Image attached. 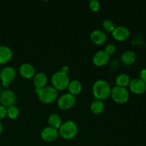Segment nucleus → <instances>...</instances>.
<instances>
[{"instance_id": "nucleus-23", "label": "nucleus", "mask_w": 146, "mask_h": 146, "mask_svg": "<svg viewBox=\"0 0 146 146\" xmlns=\"http://www.w3.org/2000/svg\"><path fill=\"white\" fill-rule=\"evenodd\" d=\"M103 27L105 29V31L111 33H112L115 28L113 22L109 19H106L103 21Z\"/></svg>"}, {"instance_id": "nucleus-16", "label": "nucleus", "mask_w": 146, "mask_h": 146, "mask_svg": "<svg viewBox=\"0 0 146 146\" xmlns=\"http://www.w3.org/2000/svg\"><path fill=\"white\" fill-rule=\"evenodd\" d=\"M12 51L7 46H0V64H4L11 60Z\"/></svg>"}, {"instance_id": "nucleus-18", "label": "nucleus", "mask_w": 146, "mask_h": 146, "mask_svg": "<svg viewBox=\"0 0 146 146\" xmlns=\"http://www.w3.org/2000/svg\"><path fill=\"white\" fill-rule=\"evenodd\" d=\"M67 88H68L70 94L75 96L81 93V90H82V86L78 80H73V81H70Z\"/></svg>"}, {"instance_id": "nucleus-12", "label": "nucleus", "mask_w": 146, "mask_h": 146, "mask_svg": "<svg viewBox=\"0 0 146 146\" xmlns=\"http://www.w3.org/2000/svg\"><path fill=\"white\" fill-rule=\"evenodd\" d=\"M110 60V56L104 50H101L96 53L93 56V63L97 66L106 65Z\"/></svg>"}, {"instance_id": "nucleus-19", "label": "nucleus", "mask_w": 146, "mask_h": 146, "mask_svg": "<svg viewBox=\"0 0 146 146\" xmlns=\"http://www.w3.org/2000/svg\"><path fill=\"white\" fill-rule=\"evenodd\" d=\"M48 123L50 126L56 128V129H58L61 124H62L61 117L58 114L56 113H52L51 115H49L48 118Z\"/></svg>"}, {"instance_id": "nucleus-25", "label": "nucleus", "mask_w": 146, "mask_h": 146, "mask_svg": "<svg viewBox=\"0 0 146 146\" xmlns=\"http://www.w3.org/2000/svg\"><path fill=\"white\" fill-rule=\"evenodd\" d=\"M104 51L107 53L109 56H111V54H114L115 52V46L112 44H109L106 46L105 50Z\"/></svg>"}, {"instance_id": "nucleus-5", "label": "nucleus", "mask_w": 146, "mask_h": 146, "mask_svg": "<svg viewBox=\"0 0 146 146\" xmlns=\"http://www.w3.org/2000/svg\"><path fill=\"white\" fill-rule=\"evenodd\" d=\"M111 96L115 103L125 104L129 99V93L125 88L115 86L111 89Z\"/></svg>"}, {"instance_id": "nucleus-30", "label": "nucleus", "mask_w": 146, "mask_h": 146, "mask_svg": "<svg viewBox=\"0 0 146 146\" xmlns=\"http://www.w3.org/2000/svg\"><path fill=\"white\" fill-rule=\"evenodd\" d=\"M1 86H0V94H1Z\"/></svg>"}, {"instance_id": "nucleus-15", "label": "nucleus", "mask_w": 146, "mask_h": 146, "mask_svg": "<svg viewBox=\"0 0 146 146\" xmlns=\"http://www.w3.org/2000/svg\"><path fill=\"white\" fill-rule=\"evenodd\" d=\"M47 81H48V78H47L46 75L42 72L36 74L34 76V80H33V83H34L36 90L44 88L45 86L46 85Z\"/></svg>"}, {"instance_id": "nucleus-17", "label": "nucleus", "mask_w": 146, "mask_h": 146, "mask_svg": "<svg viewBox=\"0 0 146 146\" xmlns=\"http://www.w3.org/2000/svg\"><path fill=\"white\" fill-rule=\"evenodd\" d=\"M123 64L130 66L133 64L136 61V55L132 51H126L122 54L121 56Z\"/></svg>"}, {"instance_id": "nucleus-21", "label": "nucleus", "mask_w": 146, "mask_h": 146, "mask_svg": "<svg viewBox=\"0 0 146 146\" xmlns=\"http://www.w3.org/2000/svg\"><path fill=\"white\" fill-rule=\"evenodd\" d=\"M104 104L102 101L100 100H96L93 101L92 104L91 105V110L95 114H100L104 111Z\"/></svg>"}, {"instance_id": "nucleus-7", "label": "nucleus", "mask_w": 146, "mask_h": 146, "mask_svg": "<svg viewBox=\"0 0 146 146\" xmlns=\"http://www.w3.org/2000/svg\"><path fill=\"white\" fill-rule=\"evenodd\" d=\"M16 101V95L11 90H4L0 94V104L5 108L14 106Z\"/></svg>"}, {"instance_id": "nucleus-2", "label": "nucleus", "mask_w": 146, "mask_h": 146, "mask_svg": "<svg viewBox=\"0 0 146 146\" xmlns=\"http://www.w3.org/2000/svg\"><path fill=\"white\" fill-rule=\"evenodd\" d=\"M78 133V126L75 122L72 121H68L63 123L58 128V134L64 139H73Z\"/></svg>"}, {"instance_id": "nucleus-10", "label": "nucleus", "mask_w": 146, "mask_h": 146, "mask_svg": "<svg viewBox=\"0 0 146 146\" xmlns=\"http://www.w3.org/2000/svg\"><path fill=\"white\" fill-rule=\"evenodd\" d=\"M129 29L127 27L120 26V27H115V29L112 32V36L116 41H126L130 36Z\"/></svg>"}, {"instance_id": "nucleus-6", "label": "nucleus", "mask_w": 146, "mask_h": 146, "mask_svg": "<svg viewBox=\"0 0 146 146\" xmlns=\"http://www.w3.org/2000/svg\"><path fill=\"white\" fill-rule=\"evenodd\" d=\"M16 76L17 72L13 67H4L0 72V79L1 80L2 85L4 87H8L9 85L15 79Z\"/></svg>"}, {"instance_id": "nucleus-27", "label": "nucleus", "mask_w": 146, "mask_h": 146, "mask_svg": "<svg viewBox=\"0 0 146 146\" xmlns=\"http://www.w3.org/2000/svg\"><path fill=\"white\" fill-rule=\"evenodd\" d=\"M140 76H141L140 78H141L145 84H146V69H143L141 71Z\"/></svg>"}, {"instance_id": "nucleus-28", "label": "nucleus", "mask_w": 146, "mask_h": 146, "mask_svg": "<svg viewBox=\"0 0 146 146\" xmlns=\"http://www.w3.org/2000/svg\"><path fill=\"white\" fill-rule=\"evenodd\" d=\"M61 71H63L64 73H65V74H68V71H69V68H68V67L67 66H63L62 68H61Z\"/></svg>"}, {"instance_id": "nucleus-14", "label": "nucleus", "mask_w": 146, "mask_h": 146, "mask_svg": "<svg viewBox=\"0 0 146 146\" xmlns=\"http://www.w3.org/2000/svg\"><path fill=\"white\" fill-rule=\"evenodd\" d=\"M91 39L96 45H101L106 41V34L103 31L99 29H96L91 32Z\"/></svg>"}, {"instance_id": "nucleus-4", "label": "nucleus", "mask_w": 146, "mask_h": 146, "mask_svg": "<svg viewBox=\"0 0 146 146\" xmlns=\"http://www.w3.org/2000/svg\"><path fill=\"white\" fill-rule=\"evenodd\" d=\"M51 83L54 86V88H55L56 89L63 91L68 88V86L70 83L69 77L68 74H65L60 70L53 74L51 77Z\"/></svg>"}, {"instance_id": "nucleus-3", "label": "nucleus", "mask_w": 146, "mask_h": 146, "mask_svg": "<svg viewBox=\"0 0 146 146\" xmlns=\"http://www.w3.org/2000/svg\"><path fill=\"white\" fill-rule=\"evenodd\" d=\"M38 99L44 104H51L58 97V91L51 86H45L41 89L36 90Z\"/></svg>"}, {"instance_id": "nucleus-29", "label": "nucleus", "mask_w": 146, "mask_h": 146, "mask_svg": "<svg viewBox=\"0 0 146 146\" xmlns=\"http://www.w3.org/2000/svg\"><path fill=\"white\" fill-rule=\"evenodd\" d=\"M2 131H3V125H2V123H1V122L0 121V134L1 133Z\"/></svg>"}, {"instance_id": "nucleus-8", "label": "nucleus", "mask_w": 146, "mask_h": 146, "mask_svg": "<svg viewBox=\"0 0 146 146\" xmlns=\"http://www.w3.org/2000/svg\"><path fill=\"white\" fill-rule=\"evenodd\" d=\"M76 104V98L70 94H66L61 96L58 100V106L60 109L68 110L72 108Z\"/></svg>"}, {"instance_id": "nucleus-11", "label": "nucleus", "mask_w": 146, "mask_h": 146, "mask_svg": "<svg viewBox=\"0 0 146 146\" xmlns=\"http://www.w3.org/2000/svg\"><path fill=\"white\" fill-rule=\"evenodd\" d=\"M130 90L133 94H143L146 91V84L143 82L141 78H134L131 80L129 84Z\"/></svg>"}, {"instance_id": "nucleus-1", "label": "nucleus", "mask_w": 146, "mask_h": 146, "mask_svg": "<svg viewBox=\"0 0 146 146\" xmlns=\"http://www.w3.org/2000/svg\"><path fill=\"white\" fill-rule=\"evenodd\" d=\"M92 91L96 99L102 101L111 96V88L106 81L98 79L93 85Z\"/></svg>"}, {"instance_id": "nucleus-13", "label": "nucleus", "mask_w": 146, "mask_h": 146, "mask_svg": "<svg viewBox=\"0 0 146 146\" xmlns=\"http://www.w3.org/2000/svg\"><path fill=\"white\" fill-rule=\"evenodd\" d=\"M19 73L25 78H31L35 76V69L31 64L24 63L19 67Z\"/></svg>"}, {"instance_id": "nucleus-9", "label": "nucleus", "mask_w": 146, "mask_h": 146, "mask_svg": "<svg viewBox=\"0 0 146 146\" xmlns=\"http://www.w3.org/2000/svg\"><path fill=\"white\" fill-rule=\"evenodd\" d=\"M58 131L51 126L46 127L41 131V137L45 142H53L58 136Z\"/></svg>"}, {"instance_id": "nucleus-26", "label": "nucleus", "mask_w": 146, "mask_h": 146, "mask_svg": "<svg viewBox=\"0 0 146 146\" xmlns=\"http://www.w3.org/2000/svg\"><path fill=\"white\" fill-rule=\"evenodd\" d=\"M7 115V108L0 105V119H2Z\"/></svg>"}, {"instance_id": "nucleus-20", "label": "nucleus", "mask_w": 146, "mask_h": 146, "mask_svg": "<svg viewBox=\"0 0 146 146\" xmlns=\"http://www.w3.org/2000/svg\"><path fill=\"white\" fill-rule=\"evenodd\" d=\"M130 82H131L130 76L126 74H120L116 77V79H115L116 86L120 87H123V88H125L127 86L129 85Z\"/></svg>"}, {"instance_id": "nucleus-24", "label": "nucleus", "mask_w": 146, "mask_h": 146, "mask_svg": "<svg viewBox=\"0 0 146 146\" xmlns=\"http://www.w3.org/2000/svg\"><path fill=\"white\" fill-rule=\"evenodd\" d=\"M100 2L97 0H92L89 2V8L91 11H94V12H96L98 10L100 9Z\"/></svg>"}, {"instance_id": "nucleus-31", "label": "nucleus", "mask_w": 146, "mask_h": 146, "mask_svg": "<svg viewBox=\"0 0 146 146\" xmlns=\"http://www.w3.org/2000/svg\"><path fill=\"white\" fill-rule=\"evenodd\" d=\"M0 72H1V70H0Z\"/></svg>"}, {"instance_id": "nucleus-22", "label": "nucleus", "mask_w": 146, "mask_h": 146, "mask_svg": "<svg viewBox=\"0 0 146 146\" xmlns=\"http://www.w3.org/2000/svg\"><path fill=\"white\" fill-rule=\"evenodd\" d=\"M19 111L17 107L12 106L7 108V115L11 119L17 118L19 116Z\"/></svg>"}]
</instances>
